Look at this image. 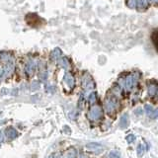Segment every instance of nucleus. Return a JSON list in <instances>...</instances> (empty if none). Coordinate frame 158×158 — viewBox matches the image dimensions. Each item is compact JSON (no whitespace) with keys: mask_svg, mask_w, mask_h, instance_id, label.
<instances>
[{"mask_svg":"<svg viewBox=\"0 0 158 158\" xmlns=\"http://www.w3.org/2000/svg\"><path fill=\"white\" fill-rule=\"evenodd\" d=\"M4 131H5L4 134H5L6 137H7L8 139H14V138H16L17 136H18V131H17L16 129H14L13 127H6Z\"/></svg>","mask_w":158,"mask_h":158,"instance_id":"f03ea898","label":"nucleus"},{"mask_svg":"<svg viewBox=\"0 0 158 158\" xmlns=\"http://www.w3.org/2000/svg\"><path fill=\"white\" fill-rule=\"evenodd\" d=\"M48 158H61V154L59 152H55V153H52Z\"/></svg>","mask_w":158,"mask_h":158,"instance_id":"f8f14e48","label":"nucleus"},{"mask_svg":"<svg viewBox=\"0 0 158 158\" xmlns=\"http://www.w3.org/2000/svg\"><path fill=\"white\" fill-rule=\"evenodd\" d=\"M94 101H95V96H91V97H90V102H91V103H93V102Z\"/></svg>","mask_w":158,"mask_h":158,"instance_id":"4468645a","label":"nucleus"},{"mask_svg":"<svg viewBox=\"0 0 158 158\" xmlns=\"http://www.w3.org/2000/svg\"><path fill=\"white\" fill-rule=\"evenodd\" d=\"M106 111L107 113H108L109 115H112L115 113V111H116V108H117V103L116 101H114V100H108V101L106 102Z\"/></svg>","mask_w":158,"mask_h":158,"instance_id":"7ed1b4c3","label":"nucleus"},{"mask_svg":"<svg viewBox=\"0 0 158 158\" xmlns=\"http://www.w3.org/2000/svg\"><path fill=\"white\" fill-rule=\"evenodd\" d=\"M65 158H77V150L74 147H70L69 149H67L64 154Z\"/></svg>","mask_w":158,"mask_h":158,"instance_id":"39448f33","label":"nucleus"},{"mask_svg":"<svg viewBox=\"0 0 158 158\" xmlns=\"http://www.w3.org/2000/svg\"><path fill=\"white\" fill-rule=\"evenodd\" d=\"M153 110H154V109L152 108V106H149V105L145 106V111H146V114L148 115V116H150V114L153 112Z\"/></svg>","mask_w":158,"mask_h":158,"instance_id":"1a4fd4ad","label":"nucleus"},{"mask_svg":"<svg viewBox=\"0 0 158 158\" xmlns=\"http://www.w3.org/2000/svg\"><path fill=\"white\" fill-rule=\"evenodd\" d=\"M4 138H5V134L3 131H0V142H3Z\"/></svg>","mask_w":158,"mask_h":158,"instance_id":"ddd939ff","label":"nucleus"},{"mask_svg":"<svg viewBox=\"0 0 158 158\" xmlns=\"http://www.w3.org/2000/svg\"><path fill=\"white\" fill-rule=\"evenodd\" d=\"M109 157L110 158H121V155H119L118 152H116V151H112V152H110Z\"/></svg>","mask_w":158,"mask_h":158,"instance_id":"6e6552de","label":"nucleus"},{"mask_svg":"<svg viewBox=\"0 0 158 158\" xmlns=\"http://www.w3.org/2000/svg\"><path fill=\"white\" fill-rule=\"evenodd\" d=\"M102 116H103V112H102V109L99 106L92 107L88 113V118L91 121H98V119L102 118Z\"/></svg>","mask_w":158,"mask_h":158,"instance_id":"f257e3e1","label":"nucleus"},{"mask_svg":"<svg viewBox=\"0 0 158 158\" xmlns=\"http://www.w3.org/2000/svg\"><path fill=\"white\" fill-rule=\"evenodd\" d=\"M86 148L90 151H93V152H101L103 150V146L99 143H96V142H91V143H88L86 145Z\"/></svg>","mask_w":158,"mask_h":158,"instance_id":"20e7f679","label":"nucleus"},{"mask_svg":"<svg viewBox=\"0 0 158 158\" xmlns=\"http://www.w3.org/2000/svg\"><path fill=\"white\" fill-rule=\"evenodd\" d=\"M125 139H127V141L129 142V143H131V142H133L134 140H135V135H134V134H129V135L125 137Z\"/></svg>","mask_w":158,"mask_h":158,"instance_id":"0eeeda50","label":"nucleus"},{"mask_svg":"<svg viewBox=\"0 0 158 158\" xmlns=\"http://www.w3.org/2000/svg\"><path fill=\"white\" fill-rule=\"evenodd\" d=\"M127 125H129V117L127 114H125L121 116V119H119V127H121V129H125V127H127Z\"/></svg>","mask_w":158,"mask_h":158,"instance_id":"423d86ee","label":"nucleus"},{"mask_svg":"<svg viewBox=\"0 0 158 158\" xmlns=\"http://www.w3.org/2000/svg\"><path fill=\"white\" fill-rule=\"evenodd\" d=\"M150 117L151 119H156L158 118V109H156V110H153V112L150 114Z\"/></svg>","mask_w":158,"mask_h":158,"instance_id":"9b49d317","label":"nucleus"},{"mask_svg":"<svg viewBox=\"0 0 158 158\" xmlns=\"http://www.w3.org/2000/svg\"><path fill=\"white\" fill-rule=\"evenodd\" d=\"M79 158H88V157H87V155H85V154H81Z\"/></svg>","mask_w":158,"mask_h":158,"instance_id":"2eb2a0df","label":"nucleus"},{"mask_svg":"<svg viewBox=\"0 0 158 158\" xmlns=\"http://www.w3.org/2000/svg\"><path fill=\"white\" fill-rule=\"evenodd\" d=\"M142 147H143V146H142L141 144H139L137 146V155L139 157H141L142 155H143V148H142Z\"/></svg>","mask_w":158,"mask_h":158,"instance_id":"9d476101","label":"nucleus"}]
</instances>
